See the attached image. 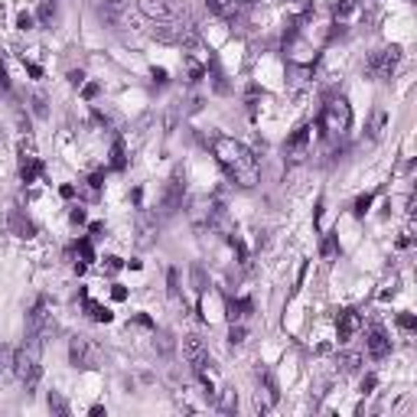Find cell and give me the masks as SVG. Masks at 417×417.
<instances>
[{
	"mask_svg": "<svg viewBox=\"0 0 417 417\" xmlns=\"http://www.w3.org/2000/svg\"><path fill=\"white\" fill-rule=\"evenodd\" d=\"M212 153H215L218 167L225 170V176L235 183V186L251 190V186L261 183V163H257V157L248 150L241 141L225 137V134H215V137H212Z\"/></svg>",
	"mask_w": 417,
	"mask_h": 417,
	"instance_id": "1",
	"label": "cell"
},
{
	"mask_svg": "<svg viewBox=\"0 0 417 417\" xmlns=\"http://www.w3.org/2000/svg\"><path fill=\"white\" fill-rule=\"evenodd\" d=\"M39 346H43V342L29 339L23 349L13 352V362H10L13 375H17V379L27 385V391L36 388V385H39V375H43V369H39Z\"/></svg>",
	"mask_w": 417,
	"mask_h": 417,
	"instance_id": "2",
	"label": "cell"
},
{
	"mask_svg": "<svg viewBox=\"0 0 417 417\" xmlns=\"http://www.w3.org/2000/svg\"><path fill=\"white\" fill-rule=\"evenodd\" d=\"M320 124H323V131L330 134V137H339V134H346V131H349V124H352V108H349V101H346L342 95L330 98V101L323 104Z\"/></svg>",
	"mask_w": 417,
	"mask_h": 417,
	"instance_id": "3",
	"label": "cell"
},
{
	"mask_svg": "<svg viewBox=\"0 0 417 417\" xmlns=\"http://www.w3.org/2000/svg\"><path fill=\"white\" fill-rule=\"evenodd\" d=\"M69 362H72L76 369H82V372L98 369V362H101V349H98L88 336H72V339H69Z\"/></svg>",
	"mask_w": 417,
	"mask_h": 417,
	"instance_id": "4",
	"label": "cell"
},
{
	"mask_svg": "<svg viewBox=\"0 0 417 417\" xmlns=\"http://www.w3.org/2000/svg\"><path fill=\"white\" fill-rule=\"evenodd\" d=\"M401 62V49L398 46H385L379 52H372V59L365 62V76L372 78H391L395 76V69Z\"/></svg>",
	"mask_w": 417,
	"mask_h": 417,
	"instance_id": "5",
	"label": "cell"
},
{
	"mask_svg": "<svg viewBox=\"0 0 417 417\" xmlns=\"http://www.w3.org/2000/svg\"><path fill=\"white\" fill-rule=\"evenodd\" d=\"M52 330H56V323H52V310H49V297H39L29 310V339L43 342Z\"/></svg>",
	"mask_w": 417,
	"mask_h": 417,
	"instance_id": "6",
	"label": "cell"
},
{
	"mask_svg": "<svg viewBox=\"0 0 417 417\" xmlns=\"http://www.w3.org/2000/svg\"><path fill=\"white\" fill-rule=\"evenodd\" d=\"M183 355H186V362L192 365V372L199 375V372H206L208 365H212V359H208V349L206 342L196 336V332H190V336H183Z\"/></svg>",
	"mask_w": 417,
	"mask_h": 417,
	"instance_id": "7",
	"label": "cell"
},
{
	"mask_svg": "<svg viewBox=\"0 0 417 417\" xmlns=\"http://www.w3.org/2000/svg\"><path fill=\"white\" fill-rule=\"evenodd\" d=\"M141 10L157 23H176L183 17V10L176 0H141Z\"/></svg>",
	"mask_w": 417,
	"mask_h": 417,
	"instance_id": "8",
	"label": "cell"
},
{
	"mask_svg": "<svg viewBox=\"0 0 417 417\" xmlns=\"http://www.w3.org/2000/svg\"><path fill=\"white\" fill-rule=\"evenodd\" d=\"M39 170H43V163H39L36 157V147H33V141H20V180L23 183H33L39 176Z\"/></svg>",
	"mask_w": 417,
	"mask_h": 417,
	"instance_id": "9",
	"label": "cell"
},
{
	"mask_svg": "<svg viewBox=\"0 0 417 417\" xmlns=\"http://www.w3.org/2000/svg\"><path fill=\"white\" fill-rule=\"evenodd\" d=\"M310 137H313V124H304V127H297L294 137L287 141V153H290V160H304L306 150H310Z\"/></svg>",
	"mask_w": 417,
	"mask_h": 417,
	"instance_id": "10",
	"label": "cell"
},
{
	"mask_svg": "<svg viewBox=\"0 0 417 417\" xmlns=\"http://www.w3.org/2000/svg\"><path fill=\"white\" fill-rule=\"evenodd\" d=\"M365 349H369L372 359H385V355L391 352L388 332L381 330V326H372V330H369V339H365Z\"/></svg>",
	"mask_w": 417,
	"mask_h": 417,
	"instance_id": "11",
	"label": "cell"
},
{
	"mask_svg": "<svg viewBox=\"0 0 417 417\" xmlns=\"http://www.w3.org/2000/svg\"><path fill=\"white\" fill-rule=\"evenodd\" d=\"M359 313L355 310H339V316H336V336H339V342H349L352 336H355V330H359Z\"/></svg>",
	"mask_w": 417,
	"mask_h": 417,
	"instance_id": "12",
	"label": "cell"
},
{
	"mask_svg": "<svg viewBox=\"0 0 417 417\" xmlns=\"http://www.w3.org/2000/svg\"><path fill=\"white\" fill-rule=\"evenodd\" d=\"M183 202V170H176L170 176V190H167V199H163V208L173 212V208Z\"/></svg>",
	"mask_w": 417,
	"mask_h": 417,
	"instance_id": "13",
	"label": "cell"
},
{
	"mask_svg": "<svg viewBox=\"0 0 417 417\" xmlns=\"http://www.w3.org/2000/svg\"><path fill=\"white\" fill-rule=\"evenodd\" d=\"M336 27H352L355 17H359V3L355 0H339V7H336Z\"/></svg>",
	"mask_w": 417,
	"mask_h": 417,
	"instance_id": "14",
	"label": "cell"
},
{
	"mask_svg": "<svg viewBox=\"0 0 417 417\" xmlns=\"http://www.w3.org/2000/svg\"><path fill=\"white\" fill-rule=\"evenodd\" d=\"M206 7L222 20H235L238 17V0H206Z\"/></svg>",
	"mask_w": 417,
	"mask_h": 417,
	"instance_id": "15",
	"label": "cell"
},
{
	"mask_svg": "<svg viewBox=\"0 0 417 417\" xmlns=\"http://www.w3.org/2000/svg\"><path fill=\"white\" fill-rule=\"evenodd\" d=\"M82 304H85L88 316H92L95 323H111V320H114L111 310H108V306H101V304H95V300H92V297H88L85 290H82Z\"/></svg>",
	"mask_w": 417,
	"mask_h": 417,
	"instance_id": "16",
	"label": "cell"
},
{
	"mask_svg": "<svg viewBox=\"0 0 417 417\" xmlns=\"http://www.w3.org/2000/svg\"><path fill=\"white\" fill-rule=\"evenodd\" d=\"M385 121H388V114L381 111V108H379V111H375V114H372V124H369L372 141H379V137H381V131H385Z\"/></svg>",
	"mask_w": 417,
	"mask_h": 417,
	"instance_id": "17",
	"label": "cell"
},
{
	"mask_svg": "<svg viewBox=\"0 0 417 417\" xmlns=\"http://www.w3.org/2000/svg\"><path fill=\"white\" fill-rule=\"evenodd\" d=\"M359 362H362L359 352H346V355H339L342 372H359Z\"/></svg>",
	"mask_w": 417,
	"mask_h": 417,
	"instance_id": "18",
	"label": "cell"
},
{
	"mask_svg": "<svg viewBox=\"0 0 417 417\" xmlns=\"http://www.w3.org/2000/svg\"><path fill=\"white\" fill-rule=\"evenodd\" d=\"M13 228L20 232V238H29L33 232H36V228H33V222H23V218H20V212H13Z\"/></svg>",
	"mask_w": 417,
	"mask_h": 417,
	"instance_id": "19",
	"label": "cell"
},
{
	"mask_svg": "<svg viewBox=\"0 0 417 417\" xmlns=\"http://www.w3.org/2000/svg\"><path fill=\"white\" fill-rule=\"evenodd\" d=\"M111 167L114 170H124V143L121 141H114V147H111Z\"/></svg>",
	"mask_w": 417,
	"mask_h": 417,
	"instance_id": "20",
	"label": "cell"
},
{
	"mask_svg": "<svg viewBox=\"0 0 417 417\" xmlns=\"http://www.w3.org/2000/svg\"><path fill=\"white\" fill-rule=\"evenodd\" d=\"M52 17H56V3H52V0H43V3H39V20H43V23H52Z\"/></svg>",
	"mask_w": 417,
	"mask_h": 417,
	"instance_id": "21",
	"label": "cell"
},
{
	"mask_svg": "<svg viewBox=\"0 0 417 417\" xmlns=\"http://www.w3.org/2000/svg\"><path fill=\"white\" fill-rule=\"evenodd\" d=\"M0 95L3 98L13 95V85H10V76H7V66H3V62H0Z\"/></svg>",
	"mask_w": 417,
	"mask_h": 417,
	"instance_id": "22",
	"label": "cell"
},
{
	"mask_svg": "<svg viewBox=\"0 0 417 417\" xmlns=\"http://www.w3.org/2000/svg\"><path fill=\"white\" fill-rule=\"evenodd\" d=\"M78 255H82V261H95V251H92V241H78Z\"/></svg>",
	"mask_w": 417,
	"mask_h": 417,
	"instance_id": "23",
	"label": "cell"
},
{
	"mask_svg": "<svg viewBox=\"0 0 417 417\" xmlns=\"http://www.w3.org/2000/svg\"><path fill=\"white\" fill-rule=\"evenodd\" d=\"M369 206H372V196L365 192V196H359V202H355V215H365V212H369Z\"/></svg>",
	"mask_w": 417,
	"mask_h": 417,
	"instance_id": "24",
	"label": "cell"
},
{
	"mask_svg": "<svg viewBox=\"0 0 417 417\" xmlns=\"http://www.w3.org/2000/svg\"><path fill=\"white\" fill-rule=\"evenodd\" d=\"M398 326H401V330H414V326H417V323H414V316H411V313H401V316H398Z\"/></svg>",
	"mask_w": 417,
	"mask_h": 417,
	"instance_id": "25",
	"label": "cell"
},
{
	"mask_svg": "<svg viewBox=\"0 0 417 417\" xmlns=\"http://www.w3.org/2000/svg\"><path fill=\"white\" fill-rule=\"evenodd\" d=\"M17 27L20 29H33V13H27V10H23V13L17 17Z\"/></svg>",
	"mask_w": 417,
	"mask_h": 417,
	"instance_id": "26",
	"label": "cell"
},
{
	"mask_svg": "<svg viewBox=\"0 0 417 417\" xmlns=\"http://www.w3.org/2000/svg\"><path fill=\"white\" fill-rule=\"evenodd\" d=\"M228 339H232V346H238V342H245V330H241V326H232V332H228Z\"/></svg>",
	"mask_w": 417,
	"mask_h": 417,
	"instance_id": "27",
	"label": "cell"
},
{
	"mask_svg": "<svg viewBox=\"0 0 417 417\" xmlns=\"http://www.w3.org/2000/svg\"><path fill=\"white\" fill-rule=\"evenodd\" d=\"M49 408H56L59 414H66V401L59 398V395H49Z\"/></svg>",
	"mask_w": 417,
	"mask_h": 417,
	"instance_id": "28",
	"label": "cell"
},
{
	"mask_svg": "<svg viewBox=\"0 0 417 417\" xmlns=\"http://www.w3.org/2000/svg\"><path fill=\"white\" fill-rule=\"evenodd\" d=\"M323 255L326 257L336 255V238H326V241H323Z\"/></svg>",
	"mask_w": 417,
	"mask_h": 417,
	"instance_id": "29",
	"label": "cell"
},
{
	"mask_svg": "<svg viewBox=\"0 0 417 417\" xmlns=\"http://www.w3.org/2000/svg\"><path fill=\"white\" fill-rule=\"evenodd\" d=\"M104 261H108V274H114V271H121V257H104Z\"/></svg>",
	"mask_w": 417,
	"mask_h": 417,
	"instance_id": "30",
	"label": "cell"
},
{
	"mask_svg": "<svg viewBox=\"0 0 417 417\" xmlns=\"http://www.w3.org/2000/svg\"><path fill=\"white\" fill-rule=\"evenodd\" d=\"M88 190H92V192L101 190V173H95V176H88Z\"/></svg>",
	"mask_w": 417,
	"mask_h": 417,
	"instance_id": "31",
	"label": "cell"
},
{
	"mask_svg": "<svg viewBox=\"0 0 417 417\" xmlns=\"http://www.w3.org/2000/svg\"><path fill=\"white\" fill-rule=\"evenodd\" d=\"M10 362H13V355H10V349H0V372L7 369Z\"/></svg>",
	"mask_w": 417,
	"mask_h": 417,
	"instance_id": "32",
	"label": "cell"
},
{
	"mask_svg": "<svg viewBox=\"0 0 417 417\" xmlns=\"http://www.w3.org/2000/svg\"><path fill=\"white\" fill-rule=\"evenodd\" d=\"M72 222H76V225H82V222H85V212H82V208H72Z\"/></svg>",
	"mask_w": 417,
	"mask_h": 417,
	"instance_id": "33",
	"label": "cell"
},
{
	"mask_svg": "<svg viewBox=\"0 0 417 417\" xmlns=\"http://www.w3.org/2000/svg\"><path fill=\"white\" fill-rule=\"evenodd\" d=\"M372 388H375V375H369V379L362 381V391H372Z\"/></svg>",
	"mask_w": 417,
	"mask_h": 417,
	"instance_id": "34",
	"label": "cell"
},
{
	"mask_svg": "<svg viewBox=\"0 0 417 417\" xmlns=\"http://www.w3.org/2000/svg\"><path fill=\"white\" fill-rule=\"evenodd\" d=\"M69 78H72V85H82V82H85V76H82V72H72Z\"/></svg>",
	"mask_w": 417,
	"mask_h": 417,
	"instance_id": "35",
	"label": "cell"
},
{
	"mask_svg": "<svg viewBox=\"0 0 417 417\" xmlns=\"http://www.w3.org/2000/svg\"><path fill=\"white\" fill-rule=\"evenodd\" d=\"M59 192H62L66 199H72V196H76V186H62V190H59Z\"/></svg>",
	"mask_w": 417,
	"mask_h": 417,
	"instance_id": "36",
	"label": "cell"
},
{
	"mask_svg": "<svg viewBox=\"0 0 417 417\" xmlns=\"http://www.w3.org/2000/svg\"><path fill=\"white\" fill-rule=\"evenodd\" d=\"M111 294H114V300H124V297H127V290H124V287H114Z\"/></svg>",
	"mask_w": 417,
	"mask_h": 417,
	"instance_id": "37",
	"label": "cell"
},
{
	"mask_svg": "<svg viewBox=\"0 0 417 417\" xmlns=\"http://www.w3.org/2000/svg\"><path fill=\"white\" fill-rule=\"evenodd\" d=\"M98 95V85H85V98H95Z\"/></svg>",
	"mask_w": 417,
	"mask_h": 417,
	"instance_id": "38",
	"label": "cell"
}]
</instances>
